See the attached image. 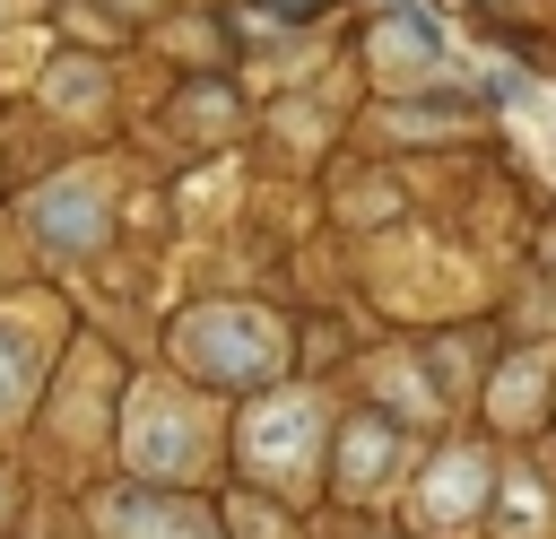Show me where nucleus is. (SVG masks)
<instances>
[{"label": "nucleus", "instance_id": "f257e3e1", "mask_svg": "<svg viewBox=\"0 0 556 539\" xmlns=\"http://www.w3.org/2000/svg\"><path fill=\"white\" fill-rule=\"evenodd\" d=\"M174 348H182V365L208 374V383H269V374H278V330H269L261 313H235V304L191 313V322L174 330Z\"/></svg>", "mask_w": 556, "mask_h": 539}, {"label": "nucleus", "instance_id": "f03ea898", "mask_svg": "<svg viewBox=\"0 0 556 539\" xmlns=\"http://www.w3.org/2000/svg\"><path fill=\"white\" fill-rule=\"evenodd\" d=\"M26 217H35V235H43L52 252H87V243L104 235V183H96V174L43 183V191L26 200Z\"/></svg>", "mask_w": 556, "mask_h": 539}, {"label": "nucleus", "instance_id": "7ed1b4c3", "mask_svg": "<svg viewBox=\"0 0 556 539\" xmlns=\"http://www.w3.org/2000/svg\"><path fill=\"white\" fill-rule=\"evenodd\" d=\"M443 35H434V17H417V9H391L382 26H374V70L391 78V87H426V78H443Z\"/></svg>", "mask_w": 556, "mask_h": 539}, {"label": "nucleus", "instance_id": "20e7f679", "mask_svg": "<svg viewBox=\"0 0 556 539\" xmlns=\"http://www.w3.org/2000/svg\"><path fill=\"white\" fill-rule=\"evenodd\" d=\"M304 443H313V400H278L243 426V461L269 469V478H295L304 469Z\"/></svg>", "mask_w": 556, "mask_h": 539}, {"label": "nucleus", "instance_id": "39448f33", "mask_svg": "<svg viewBox=\"0 0 556 539\" xmlns=\"http://www.w3.org/2000/svg\"><path fill=\"white\" fill-rule=\"evenodd\" d=\"M104 530H113V539H217L208 513H191V504H174V496H113V504H104Z\"/></svg>", "mask_w": 556, "mask_h": 539}, {"label": "nucleus", "instance_id": "423d86ee", "mask_svg": "<svg viewBox=\"0 0 556 539\" xmlns=\"http://www.w3.org/2000/svg\"><path fill=\"white\" fill-rule=\"evenodd\" d=\"M191 417L165 400V391H139V409H130V461H148V469H182L200 443L182 435Z\"/></svg>", "mask_w": 556, "mask_h": 539}, {"label": "nucleus", "instance_id": "0eeeda50", "mask_svg": "<svg viewBox=\"0 0 556 539\" xmlns=\"http://www.w3.org/2000/svg\"><path fill=\"white\" fill-rule=\"evenodd\" d=\"M26 391H35V339L17 322H0V417H17Z\"/></svg>", "mask_w": 556, "mask_h": 539}, {"label": "nucleus", "instance_id": "6e6552de", "mask_svg": "<svg viewBox=\"0 0 556 539\" xmlns=\"http://www.w3.org/2000/svg\"><path fill=\"white\" fill-rule=\"evenodd\" d=\"M374 469H391V435H382V426H356V435H348V478L365 487Z\"/></svg>", "mask_w": 556, "mask_h": 539}, {"label": "nucleus", "instance_id": "1a4fd4ad", "mask_svg": "<svg viewBox=\"0 0 556 539\" xmlns=\"http://www.w3.org/2000/svg\"><path fill=\"white\" fill-rule=\"evenodd\" d=\"M252 9H261V17H321L330 0H252Z\"/></svg>", "mask_w": 556, "mask_h": 539}, {"label": "nucleus", "instance_id": "9d476101", "mask_svg": "<svg viewBox=\"0 0 556 539\" xmlns=\"http://www.w3.org/2000/svg\"><path fill=\"white\" fill-rule=\"evenodd\" d=\"M0 504H9V487H0Z\"/></svg>", "mask_w": 556, "mask_h": 539}, {"label": "nucleus", "instance_id": "9b49d317", "mask_svg": "<svg viewBox=\"0 0 556 539\" xmlns=\"http://www.w3.org/2000/svg\"><path fill=\"white\" fill-rule=\"evenodd\" d=\"M0 9H9V0H0Z\"/></svg>", "mask_w": 556, "mask_h": 539}]
</instances>
